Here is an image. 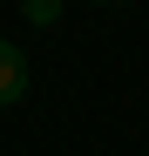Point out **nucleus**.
<instances>
[{"instance_id": "1", "label": "nucleus", "mask_w": 149, "mask_h": 156, "mask_svg": "<svg viewBox=\"0 0 149 156\" xmlns=\"http://www.w3.org/2000/svg\"><path fill=\"white\" fill-rule=\"evenodd\" d=\"M20 95H27V55L14 41H0V109H14Z\"/></svg>"}, {"instance_id": "2", "label": "nucleus", "mask_w": 149, "mask_h": 156, "mask_svg": "<svg viewBox=\"0 0 149 156\" xmlns=\"http://www.w3.org/2000/svg\"><path fill=\"white\" fill-rule=\"evenodd\" d=\"M20 14H27L34 27H54V20H61V0H20Z\"/></svg>"}, {"instance_id": "3", "label": "nucleus", "mask_w": 149, "mask_h": 156, "mask_svg": "<svg viewBox=\"0 0 149 156\" xmlns=\"http://www.w3.org/2000/svg\"><path fill=\"white\" fill-rule=\"evenodd\" d=\"M95 7H129V0H95Z\"/></svg>"}]
</instances>
